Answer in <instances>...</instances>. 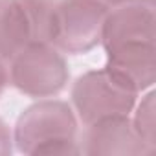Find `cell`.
I'll return each instance as SVG.
<instances>
[{
  "label": "cell",
  "mask_w": 156,
  "mask_h": 156,
  "mask_svg": "<svg viewBox=\"0 0 156 156\" xmlns=\"http://www.w3.org/2000/svg\"><path fill=\"white\" fill-rule=\"evenodd\" d=\"M103 4H107L108 8H118V6H123V4H129V2H136V0H101Z\"/></svg>",
  "instance_id": "7c38bea8"
},
{
  "label": "cell",
  "mask_w": 156,
  "mask_h": 156,
  "mask_svg": "<svg viewBox=\"0 0 156 156\" xmlns=\"http://www.w3.org/2000/svg\"><path fill=\"white\" fill-rule=\"evenodd\" d=\"M8 83H9V72L4 66V61H0V96H2V92L6 90Z\"/></svg>",
  "instance_id": "8fae6325"
},
{
  "label": "cell",
  "mask_w": 156,
  "mask_h": 156,
  "mask_svg": "<svg viewBox=\"0 0 156 156\" xmlns=\"http://www.w3.org/2000/svg\"><path fill=\"white\" fill-rule=\"evenodd\" d=\"M154 22L152 6L141 2H129L118 6L114 11L108 9L101 44L107 51L129 42H154Z\"/></svg>",
  "instance_id": "ba28073f"
},
{
  "label": "cell",
  "mask_w": 156,
  "mask_h": 156,
  "mask_svg": "<svg viewBox=\"0 0 156 156\" xmlns=\"http://www.w3.org/2000/svg\"><path fill=\"white\" fill-rule=\"evenodd\" d=\"M51 0H0V61H9L26 44L46 41Z\"/></svg>",
  "instance_id": "5b68a950"
},
{
  "label": "cell",
  "mask_w": 156,
  "mask_h": 156,
  "mask_svg": "<svg viewBox=\"0 0 156 156\" xmlns=\"http://www.w3.org/2000/svg\"><path fill=\"white\" fill-rule=\"evenodd\" d=\"M9 61L11 85L30 98H53L64 90L70 79L66 59L44 41L26 44Z\"/></svg>",
  "instance_id": "3957f363"
},
{
  "label": "cell",
  "mask_w": 156,
  "mask_h": 156,
  "mask_svg": "<svg viewBox=\"0 0 156 156\" xmlns=\"http://www.w3.org/2000/svg\"><path fill=\"white\" fill-rule=\"evenodd\" d=\"M154 92H149L141 103L136 107V114L132 118L134 130L138 132L140 140L147 145L151 152L156 151V127H154Z\"/></svg>",
  "instance_id": "9c48e42d"
},
{
  "label": "cell",
  "mask_w": 156,
  "mask_h": 156,
  "mask_svg": "<svg viewBox=\"0 0 156 156\" xmlns=\"http://www.w3.org/2000/svg\"><path fill=\"white\" fill-rule=\"evenodd\" d=\"M77 119L73 108L59 99H42L28 107L17 119L13 141L24 154H81L75 140Z\"/></svg>",
  "instance_id": "6da1fadb"
},
{
  "label": "cell",
  "mask_w": 156,
  "mask_h": 156,
  "mask_svg": "<svg viewBox=\"0 0 156 156\" xmlns=\"http://www.w3.org/2000/svg\"><path fill=\"white\" fill-rule=\"evenodd\" d=\"M138 92L125 87L107 70H90L75 79L72 105L85 125L105 118L129 116L136 107Z\"/></svg>",
  "instance_id": "277c9868"
},
{
  "label": "cell",
  "mask_w": 156,
  "mask_h": 156,
  "mask_svg": "<svg viewBox=\"0 0 156 156\" xmlns=\"http://www.w3.org/2000/svg\"><path fill=\"white\" fill-rule=\"evenodd\" d=\"M81 152L88 156H149L152 154L140 140L129 116L105 118L87 125Z\"/></svg>",
  "instance_id": "8992f818"
},
{
  "label": "cell",
  "mask_w": 156,
  "mask_h": 156,
  "mask_svg": "<svg viewBox=\"0 0 156 156\" xmlns=\"http://www.w3.org/2000/svg\"><path fill=\"white\" fill-rule=\"evenodd\" d=\"M105 68L134 92L151 88L156 81L154 42H129L107 50Z\"/></svg>",
  "instance_id": "52a82bcc"
},
{
  "label": "cell",
  "mask_w": 156,
  "mask_h": 156,
  "mask_svg": "<svg viewBox=\"0 0 156 156\" xmlns=\"http://www.w3.org/2000/svg\"><path fill=\"white\" fill-rule=\"evenodd\" d=\"M136 2H141V4H147V6H154V0H136Z\"/></svg>",
  "instance_id": "4fadbf2b"
},
{
  "label": "cell",
  "mask_w": 156,
  "mask_h": 156,
  "mask_svg": "<svg viewBox=\"0 0 156 156\" xmlns=\"http://www.w3.org/2000/svg\"><path fill=\"white\" fill-rule=\"evenodd\" d=\"M108 6L101 0H55L50 8L46 41L62 53H87L101 44Z\"/></svg>",
  "instance_id": "7a4b0ae2"
},
{
  "label": "cell",
  "mask_w": 156,
  "mask_h": 156,
  "mask_svg": "<svg viewBox=\"0 0 156 156\" xmlns=\"http://www.w3.org/2000/svg\"><path fill=\"white\" fill-rule=\"evenodd\" d=\"M13 151V136L9 132V127L0 118V156H8Z\"/></svg>",
  "instance_id": "30bf717a"
}]
</instances>
